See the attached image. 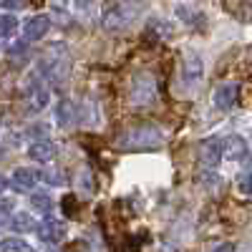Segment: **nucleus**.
<instances>
[{
    "label": "nucleus",
    "instance_id": "9d476101",
    "mask_svg": "<svg viewBox=\"0 0 252 252\" xmlns=\"http://www.w3.org/2000/svg\"><path fill=\"white\" fill-rule=\"evenodd\" d=\"M38 179H40V174H35L28 166H20V169L13 172V189H18V192H31L38 184Z\"/></svg>",
    "mask_w": 252,
    "mask_h": 252
},
{
    "label": "nucleus",
    "instance_id": "f8f14e48",
    "mask_svg": "<svg viewBox=\"0 0 252 252\" xmlns=\"http://www.w3.org/2000/svg\"><path fill=\"white\" fill-rule=\"evenodd\" d=\"M56 154H58V149H56L53 141H35V144L28 146V157L35 159V161H51Z\"/></svg>",
    "mask_w": 252,
    "mask_h": 252
},
{
    "label": "nucleus",
    "instance_id": "ddd939ff",
    "mask_svg": "<svg viewBox=\"0 0 252 252\" xmlns=\"http://www.w3.org/2000/svg\"><path fill=\"white\" fill-rule=\"evenodd\" d=\"M224 157L227 159H232V161H240V159H245L247 157V141L242 139V136H229L227 141H224Z\"/></svg>",
    "mask_w": 252,
    "mask_h": 252
},
{
    "label": "nucleus",
    "instance_id": "6ab92c4d",
    "mask_svg": "<svg viewBox=\"0 0 252 252\" xmlns=\"http://www.w3.org/2000/svg\"><path fill=\"white\" fill-rule=\"evenodd\" d=\"M10 215H13V202L0 199V227H3L5 222H10Z\"/></svg>",
    "mask_w": 252,
    "mask_h": 252
},
{
    "label": "nucleus",
    "instance_id": "f03ea898",
    "mask_svg": "<svg viewBox=\"0 0 252 252\" xmlns=\"http://www.w3.org/2000/svg\"><path fill=\"white\" fill-rule=\"evenodd\" d=\"M144 5L141 0H121V3L111 5L106 13H103V28L106 31H124L129 28L134 20L141 15Z\"/></svg>",
    "mask_w": 252,
    "mask_h": 252
},
{
    "label": "nucleus",
    "instance_id": "393cba45",
    "mask_svg": "<svg viewBox=\"0 0 252 252\" xmlns=\"http://www.w3.org/2000/svg\"><path fill=\"white\" fill-rule=\"evenodd\" d=\"M8 187H10V182H8L5 177H0V194H3V192H5Z\"/></svg>",
    "mask_w": 252,
    "mask_h": 252
},
{
    "label": "nucleus",
    "instance_id": "39448f33",
    "mask_svg": "<svg viewBox=\"0 0 252 252\" xmlns=\"http://www.w3.org/2000/svg\"><path fill=\"white\" fill-rule=\"evenodd\" d=\"M199 81H202V61L197 53H187L182 63V83L187 89H197Z\"/></svg>",
    "mask_w": 252,
    "mask_h": 252
},
{
    "label": "nucleus",
    "instance_id": "1a4fd4ad",
    "mask_svg": "<svg viewBox=\"0 0 252 252\" xmlns=\"http://www.w3.org/2000/svg\"><path fill=\"white\" fill-rule=\"evenodd\" d=\"M237 96H240V86L237 83H222V86L215 91V103L217 109L222 111H229L237 103Z\"/></svg>",
    "mask_w": 252,
    "mask_h": 252
},
{
    "label": "nucleus",
    "instance_id": "b1692460",
    "mask_svg": "<svg viewBox=\"0 0 252 252\" xmlns=\"http://www.w3.org/2000/svg\"><path fill=\"white\" fill-rule=\"evenodd\" d=\"M51 5H53L56 10H66V5H68V0H51Z\"/></svg>",
    "mask_w": 252,
    "mask_h": 252
},
{
    "label": "nucleus",
    "instance_id": "6e6552de",
    "mask_svg": "<svg viewBox=\"0 0 252 252\" xmlns=\"http://www.w3.org/2000/svg\"><path fill=\"white\" fill-rule=\"evenodd\" d=\"M35 232L43 242H61L63 237H66V224H63L61 220L48 217L46 222H40V227L35 229Z\"/></svg>",
    "mask_w": 252,
    "mask_h": 252
},
{
    "label": "nucleus",
    "instance_id": "9b49d317",
    "mask_svg": "<svg viewBox=\"0 0 252 252\" xmlns=\"http://www.w3.org/2000/svg\"><path fill=\"white\" fill-rule=\"evenodd\" d=\"M56 116L61 124H83V116H81V106H76L73 101H61V106L56 109Z\"/></svg>",
    "mask_w": 252,
    "mask_h": 252
},
{
    "label": "nucleus",
    "instance_id": "dca6fc26",
    "mask_svg": "<svg viewBox=\"0 0 252 252\" xmlns=\"http://www.w3.org/2000/svg\"><path fill=\"white\" fill-rule=\"evenodd\" d=\"M18 31V20H15V15H0V40H5V38H10L13 33Z\"/></svg>",
    "mask_w": 252,
    "mask_h": 252
},
{
    "label": "nucleus",
    "instance_id": "f257e3e1",
    "mask_svg": "<svg viewBox=\"0 0 252 252\" xmlns=\"http://www.w3.org/2000/svg\"><path fill=\"white\" fill-rule=\"evenodd\" d=\"M116 141H119L121 149H157L161 144V131L152 124L129 126Z\"/></svg>",
    "mask_w": 252,
    "mask_h": 252
},
{
    "label": "nucleus",
    "instance_id": "5701e85b",
    "mask_svg": "<svg viewBox=\"0 0 252 252\" xmlns=\"http://www.w3.org/2000/svg\"><path fill=\"white\" fill-rule=\"evenodd\" d=\"M94 3H96V0H76V8H78V10H86V8H91Z\"/></svg>",
    "mask_w": 252,
    "mask_h": 252
},
{
    "label": "nucleus",
    "instance_id": "2eb2a0df",
    "mask_svg": "<svg viewBox=\"0 0 252 252\" xmlns=\"http://www.w3.org/2000/svg\"><path fill=\"white\" fill-rule=\"evenodd\" d=\"M31 207L35 209V212H40V215H51L53 199H51L48 194H33V197H31Z\"/></svg>",
    "mask_w": 252,
    "mask_h": 252
},
{
    "label": "nucleus",
    "instance_id": "0eeeda50",
    "mask_svg": "<svg viewBox=\"0 0 252 252\" xmlns=\"http://www.w3.org/2000/svg\"><path fill=\"white\" fill-rule=\"evenodd\" d=\"M48 31H51V18L48 15H33L31 20H26V26H23V38L28 40V43H33V40L43 38Z\"/></svg>",
    "mask_w": 252,
    "mask_h": 252
},
{
    "label": "nucleus",
    "instance_id": "4468645a",
    "mask_svg": "<svg viewBox=\"0 0 252 252\" xmlns=\"http://www.w3.org/2000/svg\"><path fill=\"white\" fill-rule=\"evenodd\" d=\"M10 227L15 229V232H31V229H38L40 224L31 217V212H20V215H15V217H13Z\"/></svg>",
    "mask_w": 252,
    "mask_h": 252
},
{
    "label": "nucleus",
    "instance_id": "412c9836",
    "mask_svg": "<svg viewBox=\"0 0 252 252\" xmlns=\"http://www.w3.org/2000/svg\"><path fill=\"white\" fill-rule=\"evenodd\" d=\"M0 8H5V10H18V8H23V0H0Z\"/></svg>",
    "mask_w": 252,
    "mask_h": 252
},
{
    "label": "nucleus",
    "instance_id": "20e7f679",
    "mask_svg": "<svg viewBox=\"0 0 252 252\" xmlns=\"http://www.w3.org/2000/svg\"><path fill=\"white\" fill-rule=\"evenodd\" d=\"M222 154H224V141L217 139V136L204 139L199 144V164L204 166V169H215V166L220 164V159H222Z\"/></svg>",
    "mask_w": 252,
    "mask_h": 252
},
{
    "label": "nucleus",
    "instance_id": "a211bd4d",
    "mask_svg": "<svg viewBox=\"0 0 252 252\" xmlns=\"http://www.w3.org/2000/svg\"><path fill=\"white\" fill-rule=\"evenodd\" d=\"M237 187H240V192H242V194H252V169H247V172L240 174Z\"/></svg>",
    "mask_w": 252,
    "mask_h": 252
},
{
    "label": "nucleus",
    "instance_id": "4be33fe9",
    "mask_svg": "<svg viewBox=\"0 0 252 252\" xmlns=\"http://www.w3.org/2000/svg\"><path fill=\"white\" fill-rule=\"evenodd\" d=\"M232 250H235L232 245H229V242H224V245H217V247H212L209 252H232Z\"/></svg>",
    "mask_w": 252,
    "mask_h": 252
},
{
    "label": "nucleus",
    "instance_id": "7ed1b4c3",
    "mask_svg": "<svg viewBox=\"0 0 252 252\" xmlns=\"http://www.w3.org/2000/svg\"><path fill=\"white\" fill-rule=\"evenodd\" d=\"M23 96H26V109H28L31 114H40V111L48 106V101H51L48 86H46V83L40 81L38 76H31V78L26 81Z\"/></svg>",
    "mask_w": 252,
    "mask_h": 252
},
{
    "label": "nucleus",
    "instance_id": "f3484780",
    "mask_svg": "<svg viewBox=\"0 0 252 252\" xmlns=\"http://www.w3.org/2000/svg\"><path fill=\"white\" fill-rule=\"evenodd\" d=\"M0 252H33V247L26 245L23 240L13 237V240H3V242H0Z\"/></svg>",
    "mask_w": 252,
    "mask_h": 252
},
{
    "label": "nucleus",
    "instance_id": "aec40b11",
    "mask_svg": "<svg viewBox=\"0 0 252 252\" xmlns=\"http://www.w3.org/2000/svg\"><path fill=\"white\" fill-rule=\"evenodd\" d=\"M40 179H46L48 184H56V187L61 184V174H58L56 169H46L43 174H40Z\"/></svg>",
    "mask_w": 252,
    "mask_h": 252
},
{
    "label": "nucleus",
    "instance_id": "423d86ee",
    "mask_svg": "<svg viewBox=\"0 0 252 252\" xmlns=\"http://www.w3.org/2000/svg\"><path fill=\"white\" fill-rule=\"evenodd\" d=\"M68 58L63 56V58H56V56H48L43 63H40V71H43L46 76H48V81H56V83H61L63 78L68 76V71H71V66H68Z\"/></svg>",
    "mask_w": 252,
    "mask_h": 252
}]
</instances>
